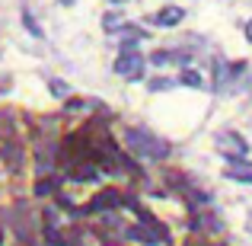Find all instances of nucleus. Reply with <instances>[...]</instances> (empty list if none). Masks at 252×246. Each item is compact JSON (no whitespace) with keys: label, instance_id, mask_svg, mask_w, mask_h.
I'll return each mask as SVG.
<instances>
[{"label":"nucleus","instance_id":"1","mask_svg":"<svg viewBox=\"0 0 252 246\" xmlns=\"http://www.w3.org/2000/svg\"><path fill=\"white\" fill-rule=\"evenodd\" d=\"M125 144H128L134 154L154 157V160H163V157L169 154V144L160 141V138H154L150 131H144V128H128V131H125Z\"/></svg>","mask_w":252,"mask_h":246},{"label":"nucleus","instance_id":"2","mask_svg":"<svg viewBox=\"0 0 252 246\" xmlns=\"http://www.w3.org/2000/svg\"><path fill=\"white\" fill-rule=\"evenodd\" d=\"M141 70H144V58L137 55L134 48H125L122 55H118V61H115V74L128 77V80H137V77H141Z\"/></svg>","mask_w":252,"mask_h":246},{"label":"nucleus","instance_id":"3","mask_svg":"<svg viewBox=\"0 0 252 246\" xmlns=\"http://www.w3.org/2000/svg\"><path fill=\"white\" fill-rule=\"evenodd\" d=\"M182 19H185V10H182V6H163V10L154 16V23H157V26H166V29H169V26L182 23Z\"/></svg>","mask_w":252,"mask_h":246},{"label":"nucleus","instance_id":"4","mask_svg":"<svg viewBox=\"0 0 252 246\" xmlns=\"http://www.w3.org/2000/svg\"><path fill=\"white\" fill-rule=\"evenodd\" d=\"M115 205H122V195H118L115 189H105V192H99V195L93 198L90 211H105V208H115Z\"/></svg>","mask_w":252,"mask_h":246},{"label":"nucleus","instance_id":"5","mask_svg":"<svg viewBox=\"0 0 252 246\" xmlns=\"http://www.w3.org/2000/svg\"><path fill=\"white\" fill-rule=\"evenodd\" d=\"M0 157L6 160V166H10L13 173H19V166H23V147H19V144L6 141V144H3V150H0Z\"/></svg>","mask_w":252,"mask_h":246},{"label":"nucleus","instance_id":"6","mask_svg":"<svg viewBox=\"0 0 252 246\" xmlns=\"http://www.w3.org/2000/svg\"><path fill=\"white\" fill-rule=\"evenodd\" d=\"M227 176L230 179H240V182H252V170H246V166H230Z\"/></svg>","mask_w":252,"mask_h":246},{"label":"nucleus","instance_id":"7","mask_svg":"<svg viewBox=\"0 0 252 246\" xmlns=\"http://www.w3.org/2000/svg\"><path fill=\"white\" fill-rule=\"evenodd\" d=\"M23 23H26V29H29L32 35H42V29L35 26V19H32V13H29V10H23Z\"/></svg>","mask_w":252,"mask_h":246},{"label":"nucleus","instance_id":"8","mask_svg":"<svg viewBox=\"0 0 252 246\" xmlns=\"http://www.w3.org/2000/svg\"><path fill=\"white\" fill-rule=\"evenodd\" d=\"M182 83H189V86H201V77H198L195 70H185V74H182Z\"/></svg>","mask_w":252,"mask_h":246},{"label":"nucleus","instance_id":"9","mask_svg":"<svg viewBox=\"0 0 252 246\" xmlns=\"http://www.w3.org/2000/svg\"><path fill=\"white\" fill-rule=\"evenodd\" d=\"M105 29H109V32L122 29V19H118V16H105Z\"/></svg>","mask_w":252,"mask_h":246},{"label":"nucleus","instance_id":"10","mask_svg":"<svg viewBox=\"0 0 252 246\" xmlns=\"http://www.w3.org/2000/svg\"><path fill=\"white\" fill-rule=\"evenodd\" d=\"M51 189H55V185H51V179H48V182H45V179H42V182L35 185V192H38V195H45V192H51Z\"/></svg>","mask_w":252,"mask_h":246},{"label":"nucleus","instance_id":"11","mask_svg":"<svg viewBox=\"0 0 252 246\" xmlns=\"http://www.w3.org/2000/svg\"><path fill=\"white\" fill-rule=\"evenodd\" d=\"M246 38H249V42H252V19H249V23H246Z\"/></svg>","mask_w":252,"mask_h":246},{"label":"nucleus","instance_id":"12","mask_svg":"<svg viewBox=\"0 0 252 246\" xmlns=\"http://www.w3.org/2000/svg\"><path fill=\"white\" fill-rule=\"evenodd\" d=\"M58 3H64V6H70V3H74V0H58Z\"/></svg>","mask_w":252,"mask_h":246},{"label":"nucleus","instance_id":"13","mask_svg":"<svg viewBox=\"0 0 252 246\" xmlns=\"http://www.w3.org/2000/svg\"><path fill=\"white\" fill-rule=\"evenodd\" d=\"M109 3H128V0H109Z\"/></svg>","mask_w":252,"mask_h":246}]
</instances>
